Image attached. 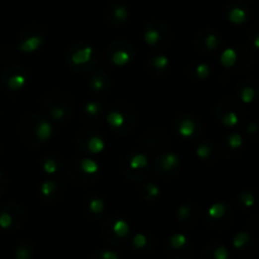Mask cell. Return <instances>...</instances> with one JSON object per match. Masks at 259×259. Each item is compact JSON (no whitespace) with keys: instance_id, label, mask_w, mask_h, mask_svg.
<instances>
[{"instance_id":"obj_12","label":"cell","mask_w":259,"mask_h":259,"mask_svg":"<svg viewBox=\"0 0 259 259\" xmlns=\"http://www.w3.org/2000/svg\"><path fill=\"white\" fill-rule=\"evenodd\" d=\"M235 219V210L229 202L217 201L210 205L203 214V220L209 228L214 230H224L233 225Z\"/></svg>"},{"instance_id":"obj_40","label":"cell","mask_w":259,"mask_h":259,"mask_svg":"<svg viewBox=\"0 0 259 259\" xmlns=\"http://www.w3.org/2000/svg\"><path fill=\"white\" fill-rule=\"evenodd\" d=\"M14 259H34L36 258V248L28 240H22L14 247Z\"/></svg>"},{"instance_id":"obj_42","label":"cell","mask_w":259,"mask_h":259,"mask_svg":"<svg viewBox=\"0 0 259 259\" xmlns=\"http://www.w3.org/2000/svg\"><path fill=\"white\" fill-rule=\"evenodd\" d=\"M248 42L252 46V48L254 50H258L259 47V28L258 24L252 25L251 31L248 33Z\"/></svg>"},{"instance_id":"obj_20","label":"cell","mask_w":259,"mask_h":259,"mask_svg":"<svg viewBox=\"0 0 259 259\" xmlns=\"http://www.w3.org/2000/svg\"><path fill=\"white\" fill-rule=\"evenodd\" d=\"M87 90L96 99H104L112 90V77L105 67H96L89 72Z\"/></svg>"},{"instance_id":"obj_13","label":"cell","mask_w":259,"mask_h":259,"mask_svg":"<svg viewBox=\"0 0 259 259\" xmlns=\"http://www.w3.org/2000/svg\"><path fill=\"white\" fill-rule=\"evenodd\" d=\"M76 147L81 154L90 157L103 153L108 148V142L99 130L86 128L76 135Z\"/></svg>"},{"instance_id":"obj_30","label":"cell","mask_w":259,"mask_h":259,"mask_svg":"<svg viewBox=\"0 0 259 259\" xmlns=\"http://www.w3.org/2000/svg\"><path fill=\"white\" fill-rule=\"evenodd\" d=\"M195 154L201 162L207 165H214L220 159L221 151L220 147L212 139L198 140L195 147Z\"/></svg>"},{"instance_id":"obj_36","label":"cell","mask_w":259,"mask_h":259,"mask_svg":"<svg viewBox=\"0 0 259 259\" xmlns=\"http://www.w3.org/2000/svg\"><path fill=\"white\" fill-rule=\"evenodd\" d=\"M259 94V85L253 78H245L237 86L238 100L243 104H252L257 100Z\"/></svg>"},{"instance_id":"obj_1","label":"cell","mask_w":259,"mask_h":259,"mask_svg":"<svg viewBox=\"0 0 259 259\" xmlns=\"http://www.w3.org/2000/svg\"><path fill=\"white\" fill-rule=\"evenodd\" d=\"M18 133L25 145L37 148L52 138L53 126L51 120L42 113H28L20 118Z\"/></svg>"},{"instance_id":"obj_45","label":"cell","mask_w":259,"mask_h":259,"mask_svg":"<svg viewBox=\"0 0 259 259\" xmlns=\"http://www.w3.org/2000/svg\"><path fill=\"white\" fill-rule=\"evenodd\" d=\"M0 153H1V149H0Z\"/></svg>"},{"instance_id":"obj_18","label":"cell","mask_w":259,"mask_h":259,"mask_svg":"<svg viewBox=\"0 0 259 259\" xmlns=\"http://www.w3.org/2000/svg\"><path fill=\"white\" fill-rule=\"evenodd\" d=\"M153 171L161 180H172L181 171V159L175 152L163 151L157 154Z\"/></svg>"},{"instance_id":"obj_43","label":"cell","mask_w":259,"mask_h":259,"mask_svg":"<svg viewBox=\"0 0 259 259\" xmlns=\"http://www.w3.org/2000/svg\"><path fill=\"white\" fill-rule=\"evenodd\" d=\"M245 131L248 134V137L252 138V139H258V134H259V127L256 122L251 120V122L247 123L245 126Z\"/></svg>"},{"instance_id":"obj_29","label":"cell","mask_w":259,"mask_h":259,"mask_svg":"<svg viewBox=\"0 0 259 259\" xmlns=\"http://www.w3.org/2000/svg\"><path fill=\"white\" fill-rule=\"evenodd\" d=\"M105 19L113 28H120L129 20V9L119 0H113L105 10Z\"/></svg>"},{"instance_id":"obj_34","label":"cell","mask_w":259,"mask_h":259,"mask_svg":"<svg viewBox=\"0 0 259 259\" xmlns=\"http://www.w3.org/2000/svg\"><path fill=\"white\" fill-rule=\"evenodd\" d=\"M187 80L191 82H202L207 80L211 75V66L209 62L203 61V60H196L191 64L187 65L186 70H185Z\"/></svg>"},{"instance_id":"obj_6","label":"cell","mask_w":259,"mask_h":259,"mask_svg":"<svg viewBox=\"0 0 259 259\" xmlns=\"http://www.w3.org/2000/svg\"><path fill=\"white\" fill-rule=\"evenodd\" d=\"M220 65L226 72L242 76L253 70L254 57L248 48L234 45L221 52Z\"/></svg>"},{"instance_id":"obj_25","label":"cell","mask_w":259,"mask_h":259,"mask_svg":"<svg viewBox=\"0 0 259 259\" xmlns=\"http://www.w3.org/2000/svg\"><path fill=\"white\" fill-rule=\"evenodd\" d=\"M106 110L108 108L101 99H91L81 109V118L89 126H96L105 119Z\"/></svg>"},{"instance_id":"obj_9","label":"cell","mask_w":259,"mask_h":259,"mask_svg":"<svg viewBox=\"0 0 259 259\" xmlns=\"http://www.w3.org/2000/svg\"><path fill=\"white\" fill-rule=\"evenodd\" d=\"M101 235L104 240L114 248H124L130 242V225L128 220L120 215H112L104 221L101 226Z\"/></svg>"},{"instance_id":"obj_21","label":"cell","mask_w":259,"mask_h":259,"mask_svg":"<svg viewBox=\"0 0 259 259\" xmlns=\"http://www.w3.org/2000/svg\"><path fill=\"white\" fill-rule=\"evenodd\" d=\"M170 139L163 129L152 128L144 131L139 138V145L145 153L158 154L170 147Z\"/></svg>"},{"instance_id":"obj_14","label":"cell","mask_w":259,"mask_h":259,"mask_svg":"<svg viewBox=\"0 0 259 259\" xmlns=\"http://www.w3.org/2000/svg\"><path fill=\"white\" fill-rule=\"evenodd\" d=\"M106 59L113 66L127 67L135 59V47L128 39L118 38L106 48Z\"/></svg>"},{"instance_id":"obj_8","label":"cell","mask_w":259,"mask_h":259,"mask_svg":"<svg viewBox=\"0 0 259 259\" xmlns=\"http://www.w3.org/2000/svg\"><path fill=\"white\" fill-rule=\"evenodd\" d=\"M120 173L130 182H143L151 175V162L143 151H133L120 159Z\"/></svg>"},{"instance_id":"obj_27","label":"cell","mask_w":259,"mask_h":259,"mask_svg":"<svg viewBox=\"0 0 259 259\" xmlns=\"http://www.w3.org/2000/svg\"><path fill=\"white\" fill-rule=\"evenodd\" d=\"M245 148V139L237 130H231L221 140L220 151L225 158L235 159L243 153Z\"/></svg>"},{"instance_id":"obj_41","label":"cell","mask_w":259,"mask_h":259,"mask_svg":"<svg viewBox=\"0 0 259 259\" xmlns=\"http://www.w3.org/2000/svg\"><path fill=\"white\" fill-rule=\"evenodd\" d=\"M90 259H119V254L110 247H100L92 252Z\"/></svg>"},{"instance_id":"obj_16","label":"cell","mask_w":259,"mask_h":259,"mask_svg":"<svg viewBox=\"0 0 259 259\" xmlns=\"http://www.w3.org/2000/svg\"><path fill=\"white\" fill-rule=\"evenodd\" d=\"M163 251L171 259H193L195 256V247L182 233L171 234L163 243Z\"/></svg>"},{"instance_id":"obj_26","label":"cell","mask_w":259,"mask_h":259,"mask_svg":"<svg viewBox=\"0 0 259 259\" xmlns=\"http://www.w3.org/2000/svg\"><path fill=\"white\" fill-rule=\"evenodd\" d=\"M85 215L91 221L101 220L108 211V202L99 194H89L82 203Z\"/></svg>"},{"instance_id":"obj_7","label":"cell","mask_w":259,"mask_h":259,"mask_svg":"<svg viewBox=\"0 0 259 259\" xmlns=\"http://www.w3.org/2000/svg\"><path fill=\"white\" fill-rule=\"evenodd\" d=\"M214 117L226 129L235 130L244 124L248 113L244 104L240 103L238 99L226 98L215 105Z\"/></svg>"},{"instance_id":"obj_35","label":"cell","mask_w":259,"mask_h":259,"mask_svg":"<svg viewBox=\"0 0 259 259\" xmlns=\"http://www.w3.org/2000/svg\"><path fill=\"white\" fill-rule=\"evenodd\" d=\"M129 245L134 253L148 254L153 252L154 247H156V238L151 233L140 231V233L133 235V238H130Z\"/></svg>"},{"instance_id":"obj_37","label":"cell","mask_w":259,"mask_h":259,"mask_svg":"<svg viewBox=\"0 0 259 259\" xmlns=\"http://www.w3.org/2000/svg\"><path fill=\"white\" fill-rule=\"evenodd\" d=\"M235 205L243 212L253 211L258 206V193L254 189L242 190L235 197Z\"/></svg>"},{"instance_id":"obj_22","label":"cell","mask_w":259,"mask_h":259,"mask_svg":"<svg viewBox=\"0 0 259 259\" xmlns=\"http://www.w3.org/2000/svg\"><path fill=\"white\" fill-rule=\"evenodd\" d=\"M194 45L202 55H211L223 47V34L212 27L203 28L195 36Z\"/></svg>"},{"instance_id":"obj_31","label":"cell","mask_w":259,"mask_h":259,"mask_svg":"<svg viewBox=\"0 0 259 259\" xmlns=\"http://www.w3.org/2000/svg\"><path fill=\"white\" fill-rule=\"evenodd\" d=\"M233 248L243 258H251L257 253V243L253 235L247 230L238 231L233 237Z\"/></svg>"},{"instance_id":"obj_28","label":"cell","mask_w":259,"mask_h":259,"mask_svg":"<svg viewBox=\"0 0 259 259\" xmlns=\"http://www.w3.org/2000/svg\"><path fill=\"white\" fill-rule=\"evenodd\" d=\"M225 18L233 25H244L251 18V10L243 0H231L225 6Z\"/></svg>"},{"instance_id":"obj_19","label":"cell","mask_w":259,"mask_h":259,"mask_svg":"<svg viewBox=\"0 0 259 259\" xmlns=\"http://www.w3.org/2000/svg\"><path fill=\"white\" fill-rule=\"evenodd\" d=\"M25 209L18 202H9L0 210V228L8 233L18 231L25 223Z\"/></svg>"},{"instance_id":"obj_17","label":"cell","mask_w":259,"mask_h":259,"mask_svg":"<svg viewBox=\"0 0 259 259\" xmlns=\"http://www.w3.org/2000/svg\"><path fill=\"white\" fill-rule=\"evenodd\" d=\"M29 72L27 67L20 64H11L1 72V86L10 92L22 91L28 84Z\"/></svg>"},{"instance_id":"obj_39","label":"cell","mask_w":259,"mask_h":259,"mask_svg":"<svg viewBox=\"0 0 259 259\" xmlns=\"http://www.w3.org/2000/svg\"><path fill=\"white\" fill-rule=\"evenodd\" d=\"M138 195L144 202H156L161 196V187L153 181H143L138 189Z\"/></svg>"},{"instance_id":"obj_33","label":"cell","mask_w":259,"mask_h":259,"mask_svg":"<svg viewBox=\"0 0 259 259\" xmlns=\"http://www.w3.org/2000/svg\"><path fill=\"white\" fill-rule=\"evenodd\" d=\"M65 167H66V162L57 153L46 154L39 162V168L47 177H56L60 173L64 172Z\"/></svg>"},{"instance_id":"obj_32","label":"cell","mask_w":259,"mask_h":259,"mask_svg":"<svg viewBox=\"0 0 259 259\" xmlns=\"http://www.w3.org/2000/svg\"><path fill=\"white\" fill-rule=\"evenodd\" d=\"M145 71L153 78L165 77L170 71V59L161 52L152 53L145 60Z\"/></svg>"},{"instance_id":"obj_23","label":"cell","mask_w":259,"mask_h":259,"mask_svg":"<svg viewBox=\"0 0 259 259\" xmlns=\"http://www.w3.org/2000/svg\"><path fill=\"white\" fill-rule=\"evenodd\" d=\"M65 194L64 184L60 181L57 177H47L43 180L38 186V195L39 202L46 206H53L59 203L62 200V196Z\"/></svg>"},{"instance_id":"obj_10","label":"cell","mask_w":259,"mask_h":259,"mask_svg":"<svg viewBox=\"0 0 259 259\" xmlns=\"http://www.w3.org/2000/svg\"><path fill=\"white\" fill-rule=\"evenodd\" d=\"M143 39L145 45L154 51H163L172 42V32L170 25L158 19L149 20L143 28Z\"/></svg>"},{"instance_id":"obj_3","label":"cell","mask_w":259,"mask_h":259,"mask_svg":"<svg viewBox=\"0 0 259 259\" xmlns=\"http://www.w3.org/2000/svg\"><path fill=\"white\" fill-rule=\"evenodd\" d=\"M105 120L112 133L118 137L131 134L138 124L137 110L127 101H117L106 110Z\"/></svg>"},{"instance_id":"obj_38","label":"cell","mask_w":259,"mask_h":259,"mask_svg":"<svg viewBox=\"0 0 259 259\" xmlns=\"http://www.w3.org/2000/svg\"><path fill=\"white\" fill-rule=\"evenodd\" d=\"M201 259H230V252L225 244L219 240H214L203 247Z\"/></svg>"},{"instance_id":"obj_5","label":"cell","mask_w":259,"mask_h":259,"mask_svg":"<svg viewBox=\"0 0 259 259\" xmlns=\"http://www.w3.org/2000/svg\"><path fill=\"white\" fill-rule=\"evenodd\" d=\"M101 167L91 157L73 158L67 163L66 173L68 181L78 187H90L101 177Z\"/></svg>"},{"instance_id":"obj_24","label":"cell","mask_w":259,"mask_h":259,"mask_svg":"<svg viewBox=\"0 0 259 259\" xmlns=\"http://www.w3.org/2000/svg\"><path fill=\"white\" fill-rule=\"evenodd\" d=\"M201 219V209L193 201L182 202L176 209V220L184 229L195 228Z\"/></svg>"},{"instance_id":"obj_11","label":"cell","mask_w":259,"mask_h":259,"mask_svg":"<svg viewBox=\"0 0 259 259\" xmlns=\"http://www.w3.org/2000/svg\"><path fill=\"white\" fill-rule=\"evenodd\" d=\"M173 135L182 140H198L203 131V124L195 114H180L171 122Z\"/></svg>"},{"instance_id":"obj_15","label":"cell","mask_w":259,"mask_h":259,"mask_svg":"<svg viewBox=\"0 0 259 259\" xmlns=\"http://www.w3.org/2000/svg\"><path fill=\"white\" fill-rule=\"evenodd\" d=\"M47 33L41 24L27 25L18 37L17 47L23 53H34L45 46Z\"/></svg>"},{"instance_id":"obj_44","label":"cell","mask_w":259,"mask_h":259,"mask_svg":"<svg viewBox=\"0 0 259 259\" xmlns=\"http://www.w3.org/2000/svg\"><path fill=\"white\" fill-rule=\"evenodd\" d=\"M6 187H8V177L3 170H0V197L4 195Z\"/></svg>"},{"instance_id":"obj_4","label":"cell","mask_w":259,"mask_h":259,"mask_svg":"<svg viewBox=\"0 0 259 259\" xmlns=\"http://www.w3.org/2000/svg\"><path fill=\"white\" fill-rule=\"evenodd\" d=\"M65 59L68 68L77 73H89L99 66L98 51L84 39L71 43L66 50Z\"/></svg>"},{"instance_id":"obj_2","label":"cell","mask_w":259,"mask_h":259,"mask_svg":"<svg viewBox=\"0 0 259 259\" xmlns=\"http://www.w3.org/2000/svg\"><path fill=\"white\" fill-rule=\"evenodd\" d=\"M41 108L51 122L68 124L75 118L76 108L73 98L62 90H50L41 99Z\"/></svg>"}]
</instances>
